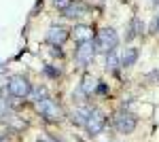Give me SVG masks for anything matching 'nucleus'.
<instances>
[{
	"instance_id": "obj_1",
	"label": "nucleus",
	"mask_w": 159,
	"mask_h": 142,
	"mask_svg": "<svg viewBox=\"0 0 159 142\" xmlns=\"http://www.w3.org/2000/svg\"><path fill=\"white\" fill-rule=\"evenodd\" d=\"M93 45H96V51H102V53H110L115 51L117 45H119V34L115 28H100L96 36H93Z\"/></svg>"
},
{
	"instance_id": "obj_2",
	"label": "nucleus",
	"mask_w": 159,
	"mask_h": 142,
	"mask_svg": "<svg viewBox=\"0 0 159 142\" xmlns=\"http://www.w3.org/2000/svg\"><path fill=\"white\" fill-rule=\"evenodd\" d=\"M36 112L43 119L51 121V123L64 119V108L60 106V102H55V100H51V98H45V100L36 102Z\"/></svg>"
},
{
	"instance_id": "obj_3",
	"label": "nucleus",
	"mask_w": 159,
	"mask_h": 142,
	"mask_svg": "<svg viewBox=\"0 0 159 142\" xmlns=\"http://www.w3.org/2000/svg\"><path fill=\"white\" fill-rule=\"evenodd\" d=\"M136 125H138V119L129 110H117L115 117H112V130L117 131V134L127 136V134H132L136 130Z\"/></svg>"
},
{
	"instance_id": "obj_4",
	"label": "nucleus",
	"mask_w": 159,
	"mask_h": 142,
	"mask_svg": "<svg viewBox=\"0 0 159 142\" xmlns=\"http://www.w3.org/2000/svg\"><path fill=\"white\" fill-rule=\"evenodd\" d=\"M4 91L9 95H13V98H30V94H32V85H30V81L25 79V76H21V74H13V76H9V83H7V87H4Z\"/></svg>"
},
{
	"instance_id": "obj_5",
	"label": "nucleus",
	"mask_w": 159,
	"mask_h": 142,
	"mask_svg": "<svg viewBox=\"0 0 159 142\" xmlns=\"http://www.w3.org/2000/svg\"><path fill=\"white\" fill-rule=\"evenodd\" d=\"M83 127L87 130L89 136H98V134H102L104 127H106V115H104L102 110H98V108H93L91 115L87 117V121H85Z\"/></svg>"
},
{
	"instance_id": "obj_6",
	"label": "nucleus",
	"mask_w": 159,
	"mask_h": 142,
	"mask_svg": "<svg viewBox=\"0 0 159 142\" xmlns=\"http://www.w3.org/2000/svg\"><path fill=\"white\" fill-rule=\"evenodd\" d=\"M93 55H96V45H93V43L76 45V51H74V64H76V66H87V64L93 62Z\"/></svg>"
},
{
	"instance_id": "obj_7",
	"label": "nucleus",
	"mask_w": 159,
	"mask_h": 142,
	"mask_svg": "<svg viewBox=\"0 0 159 142\" xmlns=\"http://www.w3.org/2000/svg\"><path fill=\"white\" fill-rule=\"evenodd\" d=\"M68 36L70 32L64 28V25H51L49 30H47V45H55V47H61L66 40H68Z\"/></svg>"
},
{
	"instance_id": "obj_8",
	"label": "nucleus",
	"mask_w": 159,
	"mask_h": 142,
	"mask_svg": "<svg viewBox=\"0 0 159 142\" xmlns=\"http://www.w3.org/2000/svg\"><path fill=\"white\" fill-rule=\"evenodd\" d=\"M93 28L87 24H76L72 28V38L76 45H83V43H91V38H93Z\"/></svg>"
},
{
	"instance_id": "obj_9",
	"label": "nucleus",
	"mask_w": 159,
	"mask_h": 142,
	"mask_svg": "<svg viewBox=\"0 0 159 142\" xmlns=\"http://www.w3.org/2000/svg\"><path fill=\"white\" fill-rule=\"evenodd\" d=\"M136 59H138V49L136 47H127L121 53V66H125V68H127V66H134Z\"/></svg>"
},
{
	"instance_id": "obj_10",
	"label": "nucleus",
	"mask_w": 159,
	"mask_h": 142,
	"mask_svg": "<svg viewBox=\"0 0 159 142\" xmlns=\"http://www.w3.org/2000/svg\"><path fill=\"white\" fill-rule=\"evenodd\" d=\"M85 11H87L85 4H81V2H70V4L64 9V15H66V17H72V19H74V17H81Z\"/></svg>"
},
{
	"instance_id": "obj_11",
	"label": "nucleus",
	"mask_w": 159,
	"mask_h": 142,
	"mask_svg": "<svg viewBox=\"0 0 159 142\" xmlns=\"http://www.w3.org/2000/svg\"><path fill=\"white\" fill-rule=\"evenodd\" d=\"M11 115H13L11 102L7 100V95H0V123H7Z\"/></svg>"
},
{
	"instance_id": "obj_12",
	"label": "nucleus",
	"mask_w": 159,
	"mask_h": 142,
	"mask_svg": "<svg viewBox=\"0 0 159 142\" xmlns=\"http://www.w3.org/2000/svg\"><path fill=\"white\" fill-rule=\"evenodd\" d=\"M121 66V55L117 53V51H110V53H106V68H110V70H117Z\"/></svg>"
},
{
	"instance_id": "obj_13",
	"label": "nucleus",
	"mask_w": 159,
	"mask_h": 142,
	"mask_svg": "<svg viewBox=\"0 0 159 142\" xmlns=\"http://www.w3.org/2000/svg\"><path fill=\"white\" fill-rule=\"evenodd\" d=\"M45 98H49V94H47V89L45 87H32V94H30V100L36 104V102H40V100H45Z\"/></svg>"
},
{
	"instance_id": "obj_14",
	"label": "nucleus",
	"mask_w": 159,
	"mask_h": 142,
	"mask_svg": "<svg viewBox=\"0 0 159 142\" xmlns=\"http://www.w3.org/2000/svg\"><path fill=\"white\" fill-rule=\"evenodd\" d=\"M43 70H45V74H47V76H51V79H57V76H61V70H60V68H55V66H49V64H47Z\"/></svg>"
},
{
	"instance_id": "obj_15",
	"label": "nucleus",
	"mask_w": 159,
	"mask_h": 142,
	"mask_svg": "<svg viewBox=\"0 0 159 142\" xmlns=\"http://www.w3.org/2000/svg\"><path fill=\"white\" fill-rule=\"evenodd\" d=\"M96 94H100V95H106V94H108L106 85H104V83H98V85H96Z\"/></svg>"
},
{
	"instance_id": "obj_16",
	"label": "nucleus",
	"mask_w": 159,
	"mask_h": 142,
	"mask_svg": "<svg viewBox=\"0 0 159 142\" xmlns=\"http://www.w3.org/2000/svg\"><path fill=\"white\" fill-rule=\"evenodd\" d=\"M38 142H60V140H57V138H53V136L43 134V136H38Z\"/></svg>"
},
{
	"instance_id": "obj_17",
	"label": "nucleus",
	"mask_w": 159,
	"mask_h": 142,
	"mask_svg": "<svg viewBox=\"0 0 159 142\" xmlns=\"http://www.w3.org/2000/svg\"><path fill=\"white\" fill-rule=\"evenodd\" d=\"M68 4H70V0H55V7H57V9H61V11H64Z\"/></svg>"
},
{
	"instance_id": "obj_18",
	"label": "nucleus",
	"mask_w": 159,
	"mask_h": 142,
	"mask_svg": "<svg viewBox=\"0 0 159 142\" xmlns=\"http://www.w3.org/2000/svg\"><path fill=\"white\" fill-rule=\"evenodd\" d=\"M155 32L159 34V17H157V21H155Z\"/></svg>"
}]
</instances>
